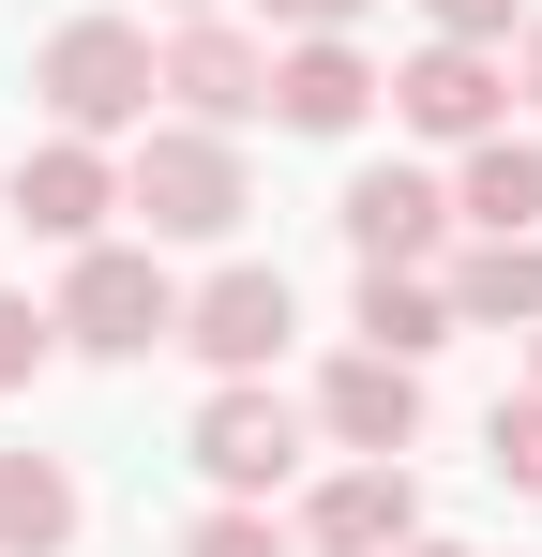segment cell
I'll use <instances>...</instances> for the list:
<instances>
[{"label":"cell","mask_w":542,"mask_h":557,"mask_svg":"<svg viewBox=\"0 0 542 557\" xmlns=\"http://www.w3.org/2000/svg\"><path fill=\"white\" fill-rule=\"evenodd\" d=\"M271 332H286V286H211V347L226 362H257Z\"/></svg>","instance_id":"obj_4"},{"label":"cell","mask_w":542,"mask_h":557,"mask_svg":"<svg viewBox=\"0 0 542 557\" xmlns=\"http://www.w3.org/2000/svg\"><path fill=\"white\" fill-rule=\"evenodd\" d=\"M347 106H361V76H347V61H332V46H317V61L286 76V121H347Z\"/></svg>","instance_id":"obj_9"},{"label":"cell","mask_w":542,"mask_h":557,"mask_svg":"<svg viewBox=\"0 0 542 557\" xmlns=\"http://www.w3.org/2000/svg\"><path fill=\"white\" fill-rule=\"evenodd\" d=\"M76 317H90V332H106V347H151V332H167V286L136 272V257H106V272L76 286Z\"/></svg>","instance_id":"obj_1"},{"label":"cell","mask_w":542,"mask_h":557,"mask_svg":"<svg viewBox=\"0 0 542 557\" xmlns=\"http://www.w3.org/2000/svg\"><path fill=\"white\" fill-rule=\"evenodd\" d=\"M422 226H438L422 182H361V242H422Z\"/></svg>","instance_id":"obj_7"},{"label":"cell","mask_w":542,"mask_h":557,"mask_svg":"<svg viewBox=\"0 0 542 557\" xmlns=\"http://www.w3.org/2000/svg\"><path fill=\"white\" fill-rule=\"evenodd\" d=\"M467 301H482V317H528V301H542V257H482Z\"/></svg>","instance_id":"obj_10"},{"label":"cell","mask_w":542,"mask_h":557,"mask_svg":"<svg viewBox=\"0 0 542 557\" xmlns=\"http://www.w3.org/2000/svg\"><path fill=\"white\" fill-rule=\"evenodd\" d=\"M15 362H30V317H15V301H0V376H15Z\"/></svg>","instance_id":"obj_15"},{"label":"cell","mask_w":542,"mask_h":557,"mask_svg":"<svg viewBox=\"0 0 542 557\" xmlns=\"http://www.w3.org/2000/svg\"><path fill=\"white\" fill-rule=\"evenodd\" d=\"M392 512H407V497H392V482H347V497H332V543H377V528H392Z\"/></svg>","instance_id":"obj_11"},{"label":"cell","mask_w":542,"mask_h":557,"mask_svg":"<svg viewBox=\"0 0 542 557\" xmlns=\"http://www.w3.org/2000/svg\"><path fill=\"white\" fill-rule=\"evenodd\" d=\"M332 422H347V437H407V376H347Z\"/></svg>","instance_id":"obj_8"},{"label":"cell","mask_w":542,"mask_h":557,"mask_svg":"<svg viewBox=\"0 0 542 557\" xmlns=\"http://www.w3.org/2000/svg\"><path fill=\"white\" fill-rule=\"evenodd\" d=\"M482 211H497V226H528V211H542V166H513V151H497V166H482Z\"/></svg>","instance_id":"obj_12"},{"label":"cell","mask_w":542,"mask_h":557,"mask_svg":"<svg viewBox=\"0 0 542 557\" xmlns=\"http://www.w3.org/2000/svg\"><path fill=\"white\" fill-rule=\"evenodd\" d=\"M196 557H271V543H257V528H211V543H196Z\"/></svg>","instance_id":"obj_16"},{"label":"cell","mask_w":542,"mask_h":557,"mask_svg":"<svg viewBox=\"0 0 542 557\" xmlns=\"http://www.w3.org/2000/svg\"><path fill=\"white\" fill-rule=\"evenodd\" d=\"M61 106H76V121L136 106V46H121V30H76V46H61Z\"/></svg>","instance_id":"obj_2"},{"label":"cell","mask_w":542,"mask_h":557,"mask_svg":"<svg viewBox=\"0 0 542 557\" xmlns=\"http://www.w3.org/2000/svg\"><path fill=\"white\" fill-rule=\"evenodd\" d=\"M497 453H513V467H528V482H542V407H528V422L497 407Z\"/></svg>","instance_id":"obj_14"},{"label":"cell","mask_w":542,"mask_h":557,"mask_svg":"<svg viewBox=\"0 0 542 557\" xmlns=\"http://www.w3.org/2000/svg\"><path fill=\"white\" fill-rule=\"evenodd\" d=\"M286 15H347V0H286Z\"/></svg>","instance_id":"obj_17"},{"label":"cell","mask_w":542,"mask_h":557,"mask_svg":"<svg viewBox=\"0 0 542 557\" xmlns=\"http://www.w3.org/2000/svg\"><path fill=\"white\" fill-rule=\"evenodd\" d=\"M151 196H167V226H226V166H211V151H167Z\"/></svg>","instance_id":"obj_5"},{"label":"cell","mask_w":542,"mask_h":557,"mask_svg":"<svg viewBox=\"0 0 542 557\" xmlns=\"http://www.w3.org/2000/svg\"><path fill=\"white\" fill-rule=\"evenodd\" d=\"M211 467H226V482H271V467H286V422H271V407H211Z\"/></svg>","instance_id":"obj_3"},{"label":"cell","mask_w":542,"mask_h":557,"mask_svg":"<svg viewBox=\"0 0 542 557\" xmlns=\"http://www.w3.org/2000/svg\"><path fill=\"white\" fill-rule=\"evenodd\" d=\"M407 106H422L438 136H467V121H482V61H422V76H407Z\"/></svg>","instance_id":"obj_6"},{"label":"cell","mask_w":542,"mask_h":557,"mask_svg":"<svg viewBox=\"0 0 542 557\" xmlns=\"http://www.w3.org/2000/svg\"><path fill=\"white\" fill-rule=\"evenodd\" d=\"M30 211H46V226H90V166H76V151H61V166L30 182Z\"/></svg>","instance_id":"obj_13"}]
</instances>
